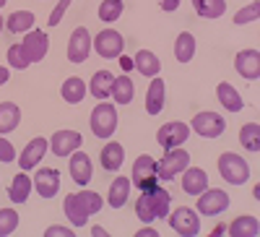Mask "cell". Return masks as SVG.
I'll return each mask as SVG.
<instances>
[{
  "instance_id": "obj_39",
  "label": "cell",
  "mask_w": 260,
  "mask_h": 237,
  "mask_svg": "<svg viewBox=\"0 0 260 237\" xmlns=\"http://www.w3.org/2000/svg\"><path fill=\"white\" fill-rule=\"evenodd\" d=\"M136 214H138V219H141L143 224H148V222H154V219H156V217H154V211H151V206H148V196H146V193L136 201Z\"/></svg>"
},
{
  "instance_id": "obj_30",
  "label": "cell",
  "mask_w": 260,
  "mask_h": 237,
  "mask_svg": "<svg viewBox=\"0 0 260 237\" xmlns=\"http://www.w3.org/2000/svg\"><path fill=\"white\" fill-rule=\"evenodd\" d=\"M192 8L203 18H219V16H224L226 3L224 0H192Z\"/></svg>"
},
{
  "instance_id": "obj_22",
  "label": "cell",
  "mask_w": 260,
  "mask_h": 237,
  "mask_svg": "<svg viewBox=\"0 0 260 237\" xmlns=\"http://www.w3.org/2000/svg\"><path fill=\"white\" fill-rule=\"evenodd\" d=\"M229 237H257L260 234V224L255 217H237L229 227H226Z\"/></svg>"
},
{
  "instance_id": "obj_1",
  "label": "cell",
  "mask_w": 260,
  "mask_h": 237,
  "mask_svg": "<svg viewBox=\"0 0 260 237\" xmlns=\"http://www.w3.org/2000/svg\"><path fill=\"white\" fill-rule=\"evenodd\" d=\"M102 206H104L102 196L99 193H91V190H81V193L65 196V214H68L73 227H83L91 214L102 211Z\"/></svg>"
},
{
  "instance_id": "obj_32",
  "label": "cell",
  "mask_w": 260,
  "mask_h": 237,
  "mask_svg": "<svg viewBox=\"0 0 260 237\" xmlns=\"http://www.w3.org/2000/svg\"><path fill=\"white\" fill-rule=\"evenodd\" d=\"M6 26H8V32H13V34L29 32V29L34 26V13H31V11H16V13L6 21Z\"/></svg>"
},
{
  "instance_id": "obj_47",
  "label": "cell",
  "mask_w": 260,
  "mask_h": 237,
  "mask_svg": "<svg viewBox=\"0 0 260 237\" xmlns=\"http://www.w3.org/2000/svg\"><path fill=\"white\" fill-rule=\"evenodd\" d=\"M91 234H94V237H107L104 227H94V229H91Z\"/></svg>"
},
{
  "instance_id": "obj_18",
  "label": "cell",
  "mask_w": 260,
  "mask_h": 237,
  "mask_svg": "<svg viewBox=\"0 0 260 237\" xmlns=\"http://www.w3.org/2000/svg\"><path fill=\"white\" fill-rule=\"evenodd\" d=\"M164 102H167V83L154 76V81H151L148 92H146V110H148V115H159Z\"/></svg>"
},
{
  "instance_id": "obj_25",
  "label": "cell",
  "mask_w": 260,
  "mask_h": 237,
  "mask_svg": "<svg viewBox=\"0 0 260 237\" xmlns=\"http://www.w3.org/2000/svg\"><path fill=\"white\" fill-rule=\"evenodd\" d=\"M216 97H219V102L226 107L229 112H240V110H242V97L237 94V89H234L229 81H224V83L216 86Z\"/></svg>"
},
{
  "instance_id": "obj_8",
  "label": "cell",
  "mask_w": 260,
  "mask_h": 237,
  "mask_svg": "<svg viewBox=\"0 0 260 237\" xmlns=\"http://www.w3.org/2000/svg\"><path fill=\"white\" fill-rule=\"evenodd\" d=\"M229 209V196L224 190H216V188H206L203 193H198V211L206 214V217H216Z\"/></svg>"
},
{
  "instance_id": "obj_21",
  "label": "cell",
  "mask_w": 260,
  "mask_h": 237,
  "mask_svg": "<svg viewBox=\"0 0 260 237\" xmlns=\"http://www.w3.org/2000/svg\"><path fill=\"white\" fill-rule=\"evenodd\" d=\"M130 188H133V183H130L127 177H117V180H112V185H110V196H107V203H110L112 209H122V206L127 203Z\"/></svg>"
},
{
  "instance_id": "obj_9",
  "label": "cell",
  "mask_w": 260,
  "mask_h": 237,
  "mask_svg": "<svg viewBox=\"0 0 260 237\" xmlns=\"http://www.w3.org/2000/svg\"><path fill=\"white\" fill-rule=\"evenodd\" d=\"M91 52V34L86 26H78L73 29L71 34V42H68V60L71 63H83Z\"/></svg>"
},
{
  "instance_id": "obj_5",
  "label": "cell",
  "mask_w": 260,
  "mask_h": 237,
  "mask_svg": "<svg viewBox=\"0 0 260 237\" xmlns=\"http://www.w3.org/2000/svg\"><path fill=\"white\" fill-rule=\"evenodd\" d=\"M94 50L104 57V60H112V57H120L122 50H125V42H122V34L115 32V29H104L96 34V39H91Z\"/></svg>"
},
{
  "instance_id": "obj_14",
  "label": "cell",
  "mask_w": 260,
  "mask_h": 237,
  "mask_svg": "<svg viewBox=\"0 0 260 237\" xmlns=\"http://www.w3.org/2000/svg\"><path fill=\"white\" fill-rule=\"evenodd\" d=\"M34 185H37V193H39L42 198H55V196H57V190H60V172L52 169V167L37 169Z\"/></svg>"
},
{
  "instance_id": "obj_27",
  "label": "cell",
  "mask_w": 260,
  "mask_h": 237,
  "mask_svg": "<svg viewBox=\"0 0 260 237\" xmlns=\"http://www.w3.org/2000/svg\"><path fill=\"white\" fill-rule=\"evenodd\" d=\"M112 83H115V76L110 73V71H99V73H94V78H91V94L102 102V99H107V97H110L112 94Z\"/></svg>"
},
{
  "instance_id": "obj_41",
  "label": "cell",
  "mask_w": 260,
  "mask_h": 237,
  "mask_svg": "<svg viewBox=\"0 0 260 237\" xmlns=\"http://www.w3.org/2000/svg\"><path fill=\"white\" fill-rule=\"evenodd\" d=\"M13 159H16V149H13V143L6 141V138H0V162H13Z\"/></svg>"
},
{
  "instance_id": "obj_45",
  "label": "cell",
  "mask_w": 260,
  "mask_h": 237,
  "mask_svg": "<svg viewBox=\"0 0 260 237\" xmlns=\"http://www.w3.org/2000/svg\"><path fill=\"white\" fill-rule=\"evenodd\" d=\"M120 68H122V71L127 73L130 68H133V60H127V57H122V55H120Z\"/></svg>"
},
{
  "instance_id": "obj_26",
  "label": "cell",
  "mask_w": 260,
  "mask_h": 237,
  "mask_svg": "<svg viewBox=\"0 0 260 237\" xmlns=\"http://www.w3.org/2000/svg\"><path fill=\"white\" fill-rule=\"evenodd\" d=\"M133 68H138L143 76H148V78H154L159 71H161V63H159V57L151 52V50H141L138 55H136V60H133Z\"/></svg>"
},
{
  "instance_id": "obj_29",
  "label": "cell",
  "mask_w": 260,
  "mask_h": 237,
  "mask_svg": "<svg viewBox=\"0 0 260 237\" xmlns=\"http://www.w3.org/2000/svg\"><path fill=\"white\" fill-rule=\"evenodd\" d=\"M62 99L65 102H71V104H78V102H83V97H86V92H89V89H86V83H83V78H68V81H65L62 83Z\"/></svg>"
},
{
  "instance_id": "obj_40",
  "label": "cell",
  "mask_w": 260,
  "mask_h": 237,
  "mask_svg": "<svg viewBox=\"0 0 260 237\" xmlns=\"http://www.w3.org/2000/svg\"><path fill=\"white\" fill-rule=\"evenodd\" d=\"M71 3H73V0H60V3L55 6V11L50 13V24H52V26H57L60 21H62V13L68 11V6H71Z\"/></svg>"
},
{
  "instance_id": "obj_23",
  "label": "cell",
  "mask_w": 260,
  "mask_h": 237,
  "mask_svg": "<svg viewBox=\"0 0 260 237\" xmlns=\"http://www.w3.org/2000/svg\"><path fill=\"white\" fill-rule=\"evenodd\" d=\"M21 123V107H16L13 102H3L0 104V136L16 131Z\"/></svg>"
},
{
  "instance_id": "obj_42",
  "label": "cell",
  "mask_w": 260,
  "mask_h": 237,
  "mask_svg": "<svg viewBox=\"0 0 260 237\" xmlns=\"http://www.w3.org/2000/svg\"><path fill=\"white\" fill-rule=\"evenodd\" d=\"M76 232H71L68 227H50L47 232H45V237H73Z\"/></svg>"
},
{
  "instance_id": "obj_6",
  "label": "cell",
  "mask_w": 260,
  "mask_h": 237,
  "mask_svg": "<svg viewBox=\"0 0 260 237\" xmlns=\"http://www.w3.org/2000/svg\"><path fill=\"white\" fill-rule=\"evenodd\" d=\"M190 128L198 136H203V138H219L224 133L226 123H224L221 115H216V112H198V115L192 117Z\"/></svg>"
},
{
  "instance_id": "obj_28",
  "label": "cell",
  "mask_w": 260,
  "mask_h": 237,
  "mask_svg": "<svg viewBox=\"0 0 260 237\" xmlns=\"http://www.w3.org/2000/svg\"><path fill=\"white\" fill-rule=\"evenodd\" d=\"M29 190H31V180H29V175L26 172H18V175L13 177V183H11V201L13 203H26V198H29Z\"/></svg>"
},
{
  "instance_id": "obj_2",
  "label": "cell",
  "mask_w": 260,
  "mask_h": 237,
  "mask_svg": "<svg viewBox=\"0 0 260 237\" xmlns=\"http://www.w3.org/2000/svg\"><path fill=\"white\" fill-rule=\"evenodd\" d=\"M91 131L96 138H110L117 131V110L112 104H107L104 99L94 107L91 112Z\"/></svg>"
},
{
  "instance_id": "obj_37",
  "label": "cell",
  "mask_w": 260,
  "mask_h": 237,
  "mask_svg": "<svg viewBox=\"0 0 260 237\" xmlns=\"http://www.w3.org/2000/svg\"><path fill=\"white\" fill-rule=\"evenodd\" d=\"M8 63H11L13 68H18V71H24V68H29V66H31L21 45H11V47H8Z\"/></svg>"
},
{
  "instance_id": "obj_48",
  "label": "cell",
  "mask_w": 260,
  "mask_h": 237,
  "mask_svg": "<svg viewBox=\"0 0 260 237\" xmlns=\"http://www.w3.org/2000/svg\"><path fill=\"white\" fill-rule=\"evenodd\" d=\"M3 26H6V21H3V16H0V32H3Z\"/></svg>"
},
{
  "instance_id": "obj_31",
  "label": "cell",
  "mask_w": 260,
  "mask_h": 237,
  "mask_svg": "<svg viewBox=\"0 0 260 237\" xmlns=\"http://www.w3.org/2000/svg\"><path fill=\"white\" fill-rule=\"evenodd\" d=\"M192 55H195V37L190 32H182L177 37V42H175V57L180 63H190Z\"/></svg>"
},
{
  "instance_id": "obj_24",
  "label": "cell",
  "mask_w": 260,
  "mask_h": 237,
  "mask_svg": "<svg viewBox=\"0 0 260 237\" xmlns=\"http://www.w3.org/2000/svg\"><path fill=\"white\" fill-rule=\"evenodd\" d=\"M122 159H125V149L120 146V143H107L104 149H102V167L107 169V172H117L120 167H122Z\"/></svg>"
},
{
  "instance_id": "obj_13",
  "label": "cell",
  "mask_w": 260,
  "mask_h": 237,
  "mask_svg": "<svg viewBox=\"0 0 260 237\" xmlns=\"http://www.w3.org/2000/svg\"><path fill=\"white\" fill-rule=\"evenodd\" d=\"M76 149H81V133H76V131H57L50 138V152L55 157H68Z\"/></svg>"
},
{
  "instance_id": "obj_20",
  "label": "cell",
  "mask_w": 260,
  "mask_h": 237,
  "mask_svg": "<svg viewBox=\"0 0 260 237\" xmlns=\"http://www.w3.org/2000/svg\"><path fill=\"white\" fill-rule=\"evenodd\" d=\"M146 196H148V206L151 211H154V217L156 219H167V211H169V203H172V196L164 190V188H148L146 190Z\"/></svg>"
},
{
  "instance_id": "obj_19",
  "label": "cell",
  "mask_w": 260,
  "mask_h": 237,
  "mask_svg": "<svg viewBox=\"0 0 260 237\" xmlns=\"http://www.w3.org/2000/svg\"><path fill=\"white\" fill-rule=\"evenodd\" d=\"M206 188H208L206 169H198V167L185 169V175H182V190L187 193V196H198V193H203Z\"/></svg>"
},
{
  "instance_id": "obj_46",
  "label": "cell",
  "mask_w": 260,
  "mask_h": 237,
  "mask_svg": "<svg viewBox=\"0 0 260 237\" xmlns=\"http://www.w3.org/2000/svg\"><path fill=\"white\" fill-rule=\"evenodd\" d=\"M8 81V68H3V66H0V86H3Z\"/></svg>"
},
{
  "instance_id": "obj_16",
  "label": "cell",
  "mask_w": 260,
  "mask_h": 237,
  "mask_svg": "<svg viewBox=\"0 0 260 237\" xmlns=\"http://www.w3.org/2000/svg\"><path fill=\"white\" fill-rule=\"evenodd\" d=\"M47 149H50V141L47 138H31L29 143H26V149L21 152V169H34L39 162H42V157L47 154Z\"/></svg>"
},
{
  "instance_id": "obj_33",
  "label": "cell",
  "mask_w": 260,
  "mask_h": 237,
  "mask_svg": "<svg viewBox=\"0 0 260 237\" xmlns=\"http://www.w3.org/2000/svg\"><path fill=\"white\" fill-rule=\"evenodd\" d=\"M240 143L247 152H260V125L257 123H247L240 131Z\"/></svg>"
},
{
  "instance_id": "obj_43",
  "label": "cell",
  "mask_w": 260,
  "mask_h": 237,
  "mask_svg": "<svg viewBox=\"0 0 260 237\" xmlns=\"http://www.w3.org/2000/svg\"><path fill=\"white\" fill-rule=\"evenodd\" d=\"M159 6L164 11H177L180 8V0H159Z\"/></svg>"
},
{
  "instance_id": "obj_36",
  "label": "cell",
  "mask_w": 260,
  "mask_h": 237,
  "mask_svg": "<svg viewBox=\"0 0 260 237\" xmlns=\"http://www.w3.org/2000/svg\"><path fill=\"white\" fill-rule=\"evenodd\" d=\"M18 227V214L13 209H0V237H8Z\"/></svg>"
},
{
  "instance_id": "obj_7",
  "label": "cell",
  "mask_w": 260,
  "mask_h": 237,
  "mask_svg": "<svg viewBox=\"0 0 260 237\" xmlns=\"http://www.w3.org/2000/svg\"><path fill=\"white\" fill-rule=\"evenodd\" d=\"M169 227L175 229L177 234H182V237H195L201 232V219H198V214H195L192 209L182 206V209H177L169 217Z\"/></svg>"
},
{
  "instance_id": "obj_15",
  "label": "cell",
  "mask_w": 260,
  "mask_h": 237,
  "mask_svg": "<svg viewBox=\"0 0 260 237\" xmlns=\"http://www.w3.org/2000/svg\"><path fill=\"white\" fill-rule=\"evenodd\" d=\"M234 68L242 78L255 81L260 76V52L257 50H242L240 55L234 57Z\"/></svg>"
},
{
  "instance_id": "obj_44",
  "label": "cell",
  "mask_w": 260,
  "mask_h": 237,
  "mask_svg": "<svg viewBox=\"0 0 260 237\" xmlns=\"http://www.w3.org/2000/svg\"><path fill=\"white\" fill-rule=\"evenodd\" d=\"M136 234H138V237H156L159 232H156V229H151V227H143V229L136 232Z\"/></svg>"
},
{
  "instance_id": "obj_4",
  "label": "cell",
  "mask_w": 260,
  "mask_h": 237,
  "mask_svg": "<svg viewBox=\"0 0 260 237\" xmlns=\"http://www.w3.org/2000/svg\"><path fill=\"white\" fill-rule=\"evenodd\" d=\"M219 172H221V177H224L229 185H242V183H247V177H250L247 162H245L240 154H229V152L219 157Z\"/></svg>"
},
{
  "instance_id": "obj_35",
  "label": "cell",
  "mask_w": 260,
  "mask_h": 237,
  "mask_svg": "<svg viewBox=\"0 0 260 237\" xmlns=\"http://www.w3.org/2000/svg\"><path fill=\"white\" fill-rule=\"evenodd\" d=\"M122 6H125V0H104L99 6V18L104 24H112V21H117L122 16Z\"/></svg>"
},
{
  "instance_id": "obj_11",
  "label": "cell",
  "mask_w": 260,
  "mask_h": 237,
  "mask_svg": "<svg viewBox=\"0 0 260 237\" xmlns=\"http://www.w3.org/2000/svg\"><path fill=\"white\" fill-rule=\"evenodd\" d=\"M154 177H156V162H154V157H148V154L138 157L136 164H133V180H130V183L143 188V190H148V188H154Z\"/></svg>"
},
{
  "instance_id": "obj_17",
  "label": "cell",
  "mask_w": 260,
  "mask_h": 237,
  "mask_svg": "<svg viewBox=\"0 0 260 237\" xmlns=\"http://www.w3.org/2000/svg\"><path fill=\"white\" fill-rule=\"evenodd\" d=\"M71 177L83 188L91 183V159L86 152H73L71 154Z\"/></svg>"
},
{
  "instance_id": "obj_3",
  "label": "cell",
  "mask_w": 260,
  "mask_h": 237,
  "mask_svg": "<svg viewBox=\"0 0 260 237\" xmlns=\"http://www.w3.org/2000/svg\"><path fill=\"white\" fill-rule=\"evenodd\" d=\"M187 164H190V154L185 152V149H177V146H175L172 152L164 154L161 162H156V177L169 183V180H175L180 172H185Z\"/></svg>"
},
{
  "instance_id": "obj_34",
  "label": "cell",
  "mask_w": 260,
  "mask_h": 237,
  "mask_svg": "<svg viewBox=\"0 0 260 237\" xmlns=\"http://www.w3.org/2000/svg\"><path fill=\"white\" fill-rule=\"evenodd\" d=\"M133 81H130L127 76H120V78H115V83H112V97H115V102L117 104H127V102H133Z\"/></svg>"
},
{
  "instance_id": "obj_38",
  "label": "cell",
  "mask_w": 260,
  "mask_h": 237,
  "mask_svg": "<svg viewBox=\"0 0 260 237\" xmlns=\"http://www.w3.org/2000/svg\"><path fill=\"white\" fill-rule=\"evenodd\" d=\"M257 16H260V3H250L247 8L237 11L234 24H252V21H257Z\"/></svg>"
},
{
  "instance_id": "obj_49",
  "label": "cell",
  "mask_w": 260,
  "mask_h": 237,
  "mask_svg": "<svg viewBox=\"0 0 260 237\" xmlns=\"http://www.w3.org/2000/svg\"><path fill=\"white\" fill-rule=\"evenodd\" d=\"M3 6H6V0H0V8H3Z\"/></svg>"
},
{
  "instance_id": "obj_12",
  "label": "cell",
  "mask_w": 260,
  "mask_h": 237,
  "mask_svg": "<svg viewBox=\"0 0 260 237\" xmlns=\"http://www.w3.org/2000/svg\"><path fill=\"white\" fill-rule=\"evenodd\" d=\"M21 47H24V52H26V57H29V63H39L42 57L47 55V47H50V37L45 34V32H29L26 37H24V42H21Z\"/></svg>"
},
{
  "instance_id": "obj_10",
  "label": "cell",
  "mask_w": 260,
  "mask_h": 237,
  "mask_svg": "<svg viewBox=\"0 0 260 237\" xmlns=\"http://www.w3.org/2000/svg\"><path fill=\"white\" fill-rule=\"evenodd\" d=\"M190 136V128L185 123H167L159 128V133H156V141L164 146V149H175V146H182Z\"/></svg>"
}]
</instances>
